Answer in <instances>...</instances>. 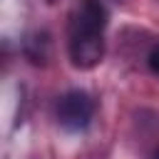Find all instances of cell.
<instances>
[{"label":"cell","instance_id":"cell-3","mask_svg":"<svg viewBox=\"0 0 159 159\" xmlns=\"http://www.w3.org/2000/svg\"><path fill=\"white\" fill-rule=\"evenodd\" d=\"M104 57V40L102 37H75L70 40V60L80 70H92Z\"/></svg>","mask_w":159,"mask_h":159},{"label":"cell","instance_id":"cell-4","mask_svg":"<svg viewBox=\"0 0 159 159\" xmlns=\"http://www.w3.org/2000/svg\"><path fill=\"white\" fill-rule=\"evenodd\" d=\"M149 67H152V72L159 77V45L149 52Z\"/></svg>","mask_w":159,"mask_h":159},{"label":"cell","instance_id":"cell-1","mask_svg":"<svg viewBox=\"0 0 159 159\" xmlns=\"http://www.w3.org/2000/svg\"><path fill=\"white\" fill-rule=\"evenodd\" d=\"M94 117V102L82 89H70L57 102V122L67 132H82Z\"/></svg>","mask_w":159,"mask_h":159},{"label":"cell","instance_id":"cell-2","mask_svg":"<svg viewBox=\"0 0 159 159\" xmlns=\"http://www.w3.org/2000/svg\"><path fill=\"white\" fill-rule=\"evenodd\" d=\"M107 10L99 0H82L70 17V37H102Z\"/></svg>","mask_w":159,"mask_h":159},{"label":"cell","instance_id":"cell-6","mask_svg":"<svg viewBox=\"0 0 159 159\" xmlns=\"http://www.w3.org/2000/svg\"><path fill=\"white\" fill-rule=\"evenodd\" d=\"M157 159H159V152H157Z\"/></svg>","mask_w":159,"mask_h":159},{"label":"cell","instance_id":"cell-5","mask_svg":"<svg viewBox=\"0 0 159 159\" xmlns=\"http://www.w3.org/2000/svg\"><path fill=\"white\" fill-rule=\"evenodd\" d=\"M47 2H55V0H47Z\"/></svg>","mask_w":159,"mask_h":159}]
</instances>
